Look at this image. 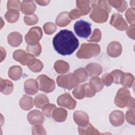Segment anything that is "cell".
Here are the masks:
<instances>
[{"label":"cell","mask_w":135,"mask_h":135,"mask_svg":"<svg viewBox=\"0 0 135 135\" xmlns=\"http://www.w3.org/2000/svg\"><path fill=\"white\" fill-rule=\"evenodd\" d=\"M28 69L33 72H39L43 68V63L39 60L32 56L28 61L27 65Z\"/></svg>","instance_id":"obj_20"},{"label":"cell","mask_w":135,"mask_h":135,"mask_svg":"<svg viewBox=\"0 0 135 135\" xmlns=\"http://www.w3.org/2000/svg\"><path fill=\"white\" fill-rule=\"evenodd\" d=\"M130 98L131 95L129 91L125 88H120L115 95L114 103L119 108H124L127 105Z\"/></svg>","instance_id":"obj_8"},{"label":"cell","mask_w":135,"mask_h":135,"mask_svg":"<svg viewBox=\"0 0 135 135\" xmlns=\"http://www.w3.org/2000/svg\"><path fill=\"white\" fill-rule=\"evenodd\" d=\"M23 71L21 66L18 65H14L11 66L8 72L9 77L13 80H18L22 76Z\"/></svg>","instance_id":"obj_25"},{"label":"cell","mask_w":135,"mask_h":135,"mask_svg":"<svg viewBox=\"0 0 135 135\" xmlns=\"http://www.w3.org/2000/svg\"><path fill=\"white\" fill-rule=\"evenodd\" d=\"M85 89V94L86 97L87 98H91L93 97L95 94V91L91 88L89 83L84 84Z\"/></svg>","instance_id":"obj_49"},{"label":"cell","mask_w":135,"mask_h":135,"mask_svg":"<svg viewBox=\"0 0 135 135\" xmlns=\"http://www.w3.org/2000/svg\"><path fill=\"white\" fill-rule=\"evenodd\" d=\"M110 5L114 7L117 11L120 12H123L127 7V3L123 0L117 1H108Z\"/></svg>","instance_id":"obj_30"},{"label":"cell","mask_w":135,"mask_h":135,"mask_svg":"<svg viewBox=\"0 0 135 135\" xmlns=\"http://www.w3.org/2000/svg\"><path fill=\"white\" fill-rule=\"evenodd\" d=\"M26 50L28 53L32 54L33 56H38L41 53L42 47L41 44L38 43L34 45H27Z\"/></svg>","instance_id":"obj_35"},{"label":"cell","mask_w":135,"mask_h":135,"mask_svg":"<svg viewBox=\"0 0 135 135\" xmlns=\"http://www.w3.org/2000/svg\"><path fill=\"white\" fill-rule=\"evenodd\" d=\"M24 23L27 25H33L38 22V18L36 14H33L29 15H25L24 17Z\"/></svg>","instance_id":"obj_39"},{"label":"cell","mask_w":135,"mask_h":135,"mask_svg":"<svg viewBox=\"0 0 135 135\" xmlns=\"http://www.w3.org/2000/svg\"><path fill=\"white\" fill-rule=\"evenodd\" d=\"M71 21L69 16V13L67 12H63L57 15L55 23L57 26L64 27L68 25L71 22Z\"/></svg>","instance_id":"obj_24"},{"label":"cell","mask_w":135,"mask_h":135,"mask_svg":"<svg viewBox=\"0 0 135 135\" xmlns=\"http://www.w3.org/2000/svg\"><path fill=\"white\" fill-rule=\"evenodd\" d=\"M36 5L33 1H23L21 5V10L22 13L27 15L33 14L36 10Z\"/></svg>","instance_id":"obj_17"},{"label":"cell","mask_w":135,"mask_h":135,"mask_svg":"<svg viewBox=\"0 0 135 135\" xmlns=\"http://www.w3.org/2000/svg\"><path fill=\"white\" fill-rule=\"evenodd\" d=\"M27 118L29 123L32 125L41 124L44 121L42 113L38 110H34L30 111L27 114Z\"/></svg>","instance_id":"obj_11"},{"label":"cell","mask_w":135,"mask_h":135,"mask_svg":"<svg viewBox=\"0 0 135 135\" xmlns=\"http://www.w3.org/2000/svg\"><path fill=\"white\" fill-rule=\"evenodd\" d=\"M109 120L111 124L114 127L122 125L124 120L123 112L119 110H114L109 115Z\"/></svg>","instance_id":"obj_13"},{"label":"cell","mask_w":135,"mask_h":135,"mask_svg":"<svg viewBox=\"0 0 135 135\" xmlns=\"http://www.w3.org/2000/svg\"><path fill=\"white\" fill-rule=\"evenodd\" d=\"M90 3L100 8H103L106 10L108 13L111 12V8L107 1H92Z\"/></svg>","instance_id":"obj_37"},{"label":"cell","mask_w":135,"mask_h":135,"mask_svg":"<svg viewBox=\"0 0 135 135\" xmlns=\"http://www.w3.org/2000/svg\"><path fill=\"white\" fill-rule=\"evenodd\" d=\"M32 134H46L45 130L43 126L41 124H36L32 129Z\"/></svg>","instance_id":"obj_47"},{"label":"cell","mask_w":135,"mask_h":135,"mask_svg":"<svg viewBox=\"0 0 135 135\" xmlns=\"http://www.w3.org/2000/svg\"><path fill=\"white\" fill-rule=\"evenodd\" d=\"M53 45L59 54L70 55L78 48L79 42L72 31L65 29L61 30L53 37Z\"/></svg>","instance_id":"obj_1"},{"label":"cell","mask_w":135,"mask_h":135,"mask_svg":"<svg viewBox=\"0 0 135 135\" xmlns=\"http://www.w3.org/2000/svg\"><path fill=\"white\" fill-rule=\"evenodd\" d=\"M135 111L134 109H130L126 112V120L130 124L134 125L135 123Z\"/></svg>","instance_id":"obj_45"},{"label":"cell","mask_w":135,"mask_h":135,"mask_svg":"<svg viewBox=\"0 0 135 135\" xmlns=\"http://www.w3.org/2000/svg\"><path fill=\"white\" fill-rule=\"evenodd\" d=\"M82 14L78 9H74L69 13V16L71 20H74L82 16Z\"/></svg>","instance_id":"obj_48"},{"label":"cell","mask_w":135,"mask_h":135,"mask_svg":"<svg viewBox=\"0 0 135 135\" xmlns=\"http://www.w3.org/2000/svg\"><path fill=\"white\" fill-rule=\"evenodd\" d=\"M50 1H35V2L41 6L47 5L50 3Z\"/></svg>","instance_id":"obj_52"},{"label":"cell","mask_w":135,"mask_h":135,"mask_svg":"<svg viewBox=\"0 0 135 135\" xmlns=\"http://www.w3.org/2000/svg\"><path fill=\"white\" fill-rule=\"evenodd\" d=\"M73 73L77 76L79 80L80 83H82L84 81H86L88 80L89 75L85 69L80 68L75 70Z\"/></svg>","instance_id":"obj_36"},{"label":"cell","mask_w":135,"mask_h":135,"mask_svg":"<svg viewBox=\"0 0 135 135\" xmlns=\"http://www.w3.org/2000/svg\"><path fill=\"white\" fill-rule=\"evenodd\" d=\"M122 51L121 44L117 41H113L109 44L107 46V54L112 57L119 56Z\"/></svg>","instance_id":"obj_12"},{"label":"cell","mask_w":135,"mask_h":135,"mask_svg":"<svg viewBox=\"0 0 135 135\" xmlns=\"http://www.w3.org/2000/svg\"><path fill=\"white\" fill-rule=\"evenodd\" d=\"M73 119L79 127L85 126L89 122L88 115L86 112L82 111H75L73 114Z\"/></svg>","instance_id":"obj_16"},{"label":"cell","mask_w":135,"mask_h":135,"mask_svg":"<svg viewBox=\"0 0 135 135\" xmlns=\"http://www.w3.org/2000/svg\"><path fill=\"white\" fill-rule=\"evenodd\" d=\"M19 104L21 109L27 111L33 108L34 103V100L32 97L24 95L20 99Z\"/></svg>","instance_id":"obj_23"},{"label":"cell","mask_w":135,"mask_h":135,"mask_svg":"<svg viewBox=\"0 0 135 135\" xmlns=\"http://www.w3.org/2000/svg\"><path fill=\"white\" fill-rule=\"evenodd\" d=\"M78 132L80 134L89 135V134H100L99 132L91 123H88L87 125L83 127H78Z\"/></svg>","instance_id":"obj_26"},{"label":"cell","mask_w":135,"mask_h":135,"mask_svg":"<svg viewBox=\"0 0 135 135\" xmlns=\"http://www.w3.org/2000/svg\"><path fill=\"white\" fill-rule=\"evenodd\" d=\"M57 103L59 105L65 107L69 110L74 109L76 105V101L68 93L59 96L57 99Z\"/></svg>","instance_id":"obj_9"},{"label":"cell","mask_w":135,"mask_h":135,"mask_svg":"<svg viewBox=\"0 0 135 135\" xmlns=\"http://www.w3.org/2000/svg\"><path fill=\"white\" fill-rule=\"evenodd\" d=\"M34 103L36 108L41 109L46 104L49 103V100L45 95L40 93L35 97Z\"/></svg>","instance_id":"obj_28"},{"label":"cell","mask_w":135,"mask_h":135,"mask_svg":"<svg viewBox=\"0 0 135 135\" xmlns=\"http://www.w3.org/2000/svg\"><path fill=\"white\" fill-rule=\"evenodd\" d=\"M134 29H135V26L134 25H130L129 27H128L127 31H126V33L127 35L130 38L133 40H134Z\"/></svg>","instance_id":"obj_50"},{"label":"cell","mask_w":135,"mask_h":135,"mask_svg":"<svg viewBox=\"0 0 135 135\" xmlns=\"http://www.w3.org/2000/svg\"><path fill=\"white\" fill-rule=\"evenodd\" d=\"M21 2L20 1L10 0L7 1V7L8 10H15L20 11L21 9Z\"/></svg>","instance_id":"obj_41"},{"label":"cell","mask_w":135,"mask_h":135,"mask_svg":"<svg viewBox=\"0 0 135 135\" xmlns=\"http://www.w3.org/2000/svg\"><path fill=\"white\" fill-rule=\"evenodd\" d=\"M113 82L116 84H122L124 78L125 73L120 70H114L111 72Z\"/></svg>","instance_id":"obj_34"},{"label":"cell","mask_w":135,"mask_h":135,"mask_svg":"<svg viewBox=\"0 0 135 135\" xmlns=\"http://www.w3.org/2000/svg\"><path fill=\"white\" fill-rule=\"evenodd\" d=\"M24 89L25 92L28 94L34 95L36 94L39 89L37 80L33 79H27L24 82Z\"/></svg>","instance_id":"obj_15"},{"label":"cell","mask_w":135,"mask_h":135,"mask_svg":"<svg viewBox=\"0 0 135 135\" xmlns=\"http://www.w3.org/2000/svg\"><path fill=\"white\" fill-rule=\"evenodd\" d=\"M127 106L129 109H134V100L133 98L131 97Z\"/></svg>","instance_id":"obj_51"},{"label":"cell","mask_w":135,"mask_h":135,"mask_svg":"<svg viewBox=\"0 0 135 135\" xmlns=\"http://www.w3.org/2000/svg\"><path fill=\"white\" fill-rule=\"evenodd\" d=\"M101 32L100 30L98 28H95L93 32L92 36L90 37V39L88 40L89 42H98L101 39Z\"/></svg>","instance_id":"obj_44"},{"label":"cell","mask_w":135,"mask_h":135,"mask_svg":"<svg viewBox=\"0 0 135 135\" xmlns=\"http://www.w3.org/2000/svg\"><path fill=\"white\" fill-rule=\"evenodd\" d=\"M36 80L38 84L39 89L41 91L45 93H50L55 89V81L46 75L42 74L39 75Z\"/></svg>","instance_id":"obj_6"},{"label":"cell","mask_w":135,"mask_h":135,"mask_svg":"<svg viewBox=\"0 0 135 135\" xmlns=\"http://www.w3.org/2000/svg\"><path fill=\"white\" fill-rule=\"evenodd\" d=\"M67 111L63 108H56L52 113V117L53 119L59 122L64 121L67 117Z\"/></svg>","instance_id":"obj_22"},{"label":"cell","mask_w":135,"mask_h":135,"mask_svg":"<svg viewBox=\"0 0 135 135\" xmlns=\"http://www.w3.org/2000/svg\"><path fill=\"white\" fill-rule=\"evenodd\" d=\"M85 70L89 76H97L102 73V67L98 63H91L86 66Z\"/></svg>","instance_id":"obj_18"},{"label":"cell","mask_w":135,"mask_h":135,"mask_svg":"<svg viewBox=\"0 0 135 135\" xmlns=\"http://www.w3.org/2000/svg\"><path fill=\"white\" fill-rule=\"evenodd\" d=\"M56 82L59 86L70 90L79 85L80 81L75 74L69 73L67 75L63 74L58 76Z\"/></svg>","instance_id":"obj_3"},{"label":"cell","mask_w":135,"mask_h":135,"mask_svg":"<svg viewBox=\"0 0 135 135\" xmlns=\"http://www.w3.org/2000/svg\"><path fill=\"white\" fill-rule=\"evenodd\" d=\"M134 12V8L132 7L128 8L125 13L126 18L130 25H134L135 23Z\"/></svg>","instance_id":"obj_40"},{"label":"cell","mask_w":135,"mask_h":135,"mask_svg":"<svg viewBox=\"0 0 135 135\" xmlns=\"http://www.w3.org/2000/svg\"><path fill=\"white\" fill-rule=\"evenodd\" d=\"M7 41L13 47L18 46L23 41L22 35L17 32H12L7 36Z\"/></svg>","instance_id":"obj_19"},{"label":"cell","mask_w":135,"mask_h":135,"mask_svg":"<svg viewBox=\"0 0 135 135\" xmlns=\"http://www.w3.org/2000/svg\"><path fill=\"white\" fill-rule=\"evenodd\" d=\"M56 106L53 104H46L42 109L43 113L47 117H51L54 110L56 108Z\"/></svg>","instance_id":"obj_42"},{"label":"cell","mask_w":135,"mask_h":135,"mask_svg":"<svg viewBox=\"0 0 135 135\" xmlns=\"http://www.w3.org/2000/svg\"><path fill=\"white\" fill-rule=\"evenodd\" d=\"M1 62H2L3 60L5 59L6 56V52L4 49H3L2 47H1Z\"/></svg>","instance_id":"obj_53"},{"label":"cell","mask_w":135,"mask_h":135,"mask_svg":"<svg viewBox=\"0 0 135 135\" xmlns=\"http://www.w3.org/2000/svg\"><path fill=\"white\" fill-rule=\"evenodd\" d=\"M91 24L84 21L79 20L74 24V30L76 34L82 38H88L91 33Z\"/></svg>","instance_id":"obj_4"},{"label":"cell","mask_w":135,"mask_h":135,"mask_svg":"<svg viewBox=\"0 0 135 135\" xmlns=\"http://www.w3.org/2000/svg\"><path fill=\"white\" fill-rule=\"evenodd\" d=\"M33 56L32 54L27 53L22 50H16L13 54L14 59L21 63L23 65H26L30 59Z\"/></svg>","instance_id":"obj_14"},{"label":"cell","mask_w":135,"mask_h":135,"mask_svg":"<svg viewBox=\"0 0 135 135\" xmlns=\"http://www.w3.org/2000/svg\"><path fill=\"white\" fill-rule=\"evenodd\" d=\"M19 16V12L15 10H8L5 14V20L10 23H14L17 22Z\"/></svg>","instance_id":"obj_32"},{"label":"cell","mask_w":135,"mask_h":135,"mask_svg":"<svg viewBox=\"0 0 135 135\" xmlns=\"http://www.w3.org/2000/svg\"><path fill=\"white\" fill-rule=\"evenodd\" d=\"M110 24L119 31H125L128 28V24L119 13L113 14L111 18Z\"/></svg>","instance_id":"obj_10"},{"label":"cell","mask_w":135,"mask_h":135,"mask_svg":"<svg viewBox=\"0 0 135 135\" xmlns=\"http://www.w3.org/2000/svg\"><path fill=\"white\" fill-rule=\"evenodd\" d=\"M43 36V32L41 27L35 26L32 27L25 36L26 43L30 45H34L38 43Z\"/></svg>","instance_id":"obj_7"},{"label":"cell","mask_w":135,"mask_h":135,"mask_svg":"<svg viewBox=\"0 0 135 135\" xmlns=\"http://www.w3.org/2000/svg\"><path fill=\"white\" fill-rule=\"evenodd\" d=\"M102 82L105 86H110L113 83V78L111 73H105L102 75Z\"/></svg>","instance_id":"obj_46"},{"label":"cell","mask_w":135,"mask_h":135,"mask_svg":"<svg viewBox=\"0 0 135 135\" xmlns=\"http://www.w3.org/2000/svg\"><path fill=\"white\" fill-rule=\"evenodd\" d=\"M134 83V77L129 73H126L122 85L126 88H131Z\"/></svg>","instance_id":"obj_38"},{"label":"cell","mask_w":135,"mask_h":135,"mask_svg":"<svg viewBox=\"0 0 135 135\" xmlns=\"http://www.w3.org/2000/svg\"><path fill=\"white\" fill-rule=\"evenodd\" d=\"M43 29L46 34L50 35L56 30V26L53 23L47 22L43 25Z\"/></svg>","instance_id":"obj_43"},{"label":"cell","mask_w":135,"mask_h":135,"mask_svg":"<svg viewBox=\"0 0 135 135\" xmlns=\"http://www.w3.org/2000/svg\"><path fill=\"white\" fill-rule=\"evenodd\" d=\"M13 83L7 79H0V89L1 92L6 95L11 94L13 91Z\"/></svg>","instance_id":"obj_21"},{"label":"cell","mask_w":135,"mask_h":135,"mask_svg":"<svg viewBox=\"0 0 135 135\" xmlns=\"http://www.w3.org/2000/svg\"><path fill=\"white\" fill-rule=\"evenodd\" d=\"M89 84L95 92L100 91L103 87V84L102 82L101 79L98 76L92 77L90 80Z\"/></svg>","instance_id":"obj_31"},{"label":"cell","mask_w":135,"mask_h":135,"mask_svg":"<svg viewBox=\"0 0 135 135\" xmlns=\"http://www.w3.org/2000/svg\"><path fill=\"white\" fill-rule=\"evenodd\" d=\"M76 5L78 9L81 12L83 15L88 14L90 10V1H76Z\"/></svg>","instance_id":"obj_29"},{"label":"cell","mask_w":135,"mask_h":135,"mask_svg":"<svg viewBox=\"0 0 135 135\" xmlns=\"http://www.w3.org/2000/svg\"><path fill=\"white\" fill-rule=\"evenodd\" d=\"M100 53V45L96 43L82 44L76 53V56L79 59H89L97 56Z\"/></svg>","instance_id":"obj_2"},{"label":"cell","mask_w":135,"mask_h":135,"mask_svg":"<svg viewBox=\"0 0 135 135\" xmlns=\"http://www.w3.org/2000/svg\"><path fill=\"white\" fill-rule=\"evenodd\" d=\"M91 5V12L90 14V18L94 22L103 23L105 22L108 18V12L103 8H100L90 3Z\"/></svg>","instance_id":"obj_5"},{"label":"cell","mask_w":135,"mask_h":135,"mask_svg":"<svg viewBox=\"0 0 135 135\" xmlns=\"http://www.w3.org/2000/svg\"><path fill=\"white\" fill-rule=\"evenodd\" d=\"M73 96L77 99L81 100L86 97L84 84L78 85L74 88L72 92Z\"/></svg>","instance_id":"obj_33"},{"label":"cell","mask_w":135,"mask_h":135,"mask_svg":"<svg viewBox=\"0 0 135 135\" xmlns=\"http://www.w3.org/2000/svg\"><path fill=\"white\" fill-rule=\"evenodd\" d=\"M55 71L58 73H65L69 70V64L68 62L63 60L56 61L54 65Z\"/></svg>","instance_id":"obj_27"}]
</instances>
